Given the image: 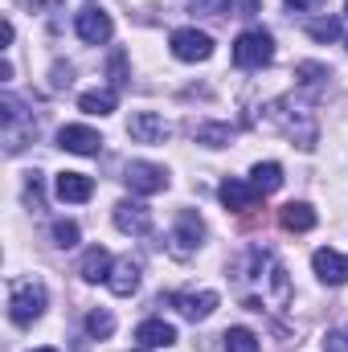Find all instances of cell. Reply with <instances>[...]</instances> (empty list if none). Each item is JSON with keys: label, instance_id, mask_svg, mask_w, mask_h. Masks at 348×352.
<instances>
[{"label": "cell", "instance_id": "cell-18", "mask_svg": "<svg viewBox=\"0 0 348 352\" xmlns=\"http://www.w3.org/2000/svg\"><path fill=\"white\" fill-rule=\"evenodd\" d=\"M279 226H283V230H291V234H307V230L316 226V209H312V205H303V201H291V205H283V209H279Z\"/></svg>", "mask_w": 348, "mask_h": 352}, {"label": "cell", "instance_id": "cell-6", "mask_svg": "<svg viewBox=\"0 0 348 352\" xmlns=\"http://www.w3.org/2000/svg\"><path fill=\"white\" fill-rule=\"evenodd\" d=\"M123 180H127V188L140 192V197H152V192H164V188H168V173H164L160 164H148V160L127 164Z\"/></svg>", "mask_w": 348, "mask_h": 352}, {"label": "cell", "instance_id": "cell-13", "mask_svg": "<svg viewBox=\"0 0 348 352\" xmlns=\"http://www.w3.org/2000/svg\"><path fill=\"white\" fill-rule=\"evenodd\" d=\"M312 266H316V274H320V283H328V287H340V283H348V258L340 254V250H316L312 254Z\"/></svg>", "mask_w": 348, "mask_h": 352}, {"label": "cell", "instance_id": "cell-17", "mask_svg": "<svg viewBox=\"0 0 348 352\" xmlns=\"http://www.w3.org/2000/svg\"><path fill=\"white\" fill-rule=\"evenodd\" d=\"M58 197L62 201H74V205H83V201H90V192H94V180H90L87 173H58Z\"/></svg>", "mask_w": 348, "mask_h": 352}, {"label": "cell", "instance_id": "cell-21", "mask_svg": "<svg viewBox=\"0 0 348 352\" xmlns=\"http://www.w3.org/2000/svg\"><path fill=\"white\" fill-rule=\"evenodd\" d=\"M193 140L205 144V148H226V144L234 140V131H230L226 123H197V127H193Z\"/></svg>", "mask_w": 348, "mask_h": 352}, {"label": "cell", "instance_id": "cell-28", "mask_svg": "<svg viewBox=\"0 0 348 352\" xmlns=\"http://www.w3.org/2000/svg\"><path fill=\"white\" fill-rule=\"evenodd\" d=\"M226 12H230V16L250 21V16H259V12H262V0H226Z\"/></svg>", "mask_w": 348, "mask_h": 352}, {"label": "cell", "instance_id": "cell-8", "mask_svg": "<svg viewBox=\"0 0 348 352\" xmlns=\"http://www.w3.org/2000/svg\"><path fill=\"white\" fill-rule=\"evenodd\" d=\"M74 33H78L87 45H107L111 33H115V25H111V16H107L102 8H78V16H74Z\"/></svg>", "mask_w": 348, "mask_h": 352}, {"label": "cell", "instance_id": "cell-11", "mask_svg": "<svg viewBox=\"0 0 348 352\" xmlns=\"http://www.w3.org/2000/svg\"><path fill=\"white\" fill-rule=\"evenodd\" d=\"M115 226L131 238H144V234H152V209L144 201H119L115 205Z\"/></svg>", "mask_w": 348, "mask_h": 352}, {"label": "cell", "instance_id": "cell-9", "mask_svg": "<svg viewBox=\"0 0 348 352\" xmlns=\"http://www.w3.org/2000/svg\"><path fill=\"white\" fill-rule=\"evenodd\" d=\"M127 135H131L135 144H168L173 127L164 123V115H156V111H140V115H131Z\"/></svg>", "mask_w": 348, "mask_h": 352}, {"label": "cell", "instance_id": "cell-24", "mask_svg": "<svg viewBox=\"0 0 348 352\" xmlns=\"http://www.w3.org/2000/svg\"><path fill=\"white\" fill-rule=\"evenodd\" d=\"M226 352H259V336L250 328H230L226 332Z\"/></svg>", "mask_w": 348, "mask_h": 352}, {"label": "cell", "instance_id": "cell-33", "mask_svg": "<svg viewBox=\"0 0 348 352\" xmlns=\"http://www.w3.org/2000/svg\"><path fill=\"white\" fill-rule=\"evenodd\" d=\"M54 87H70V66H66V70H62V66L54 70Z\"/></svg>", "mask_w": 348, "mask_h": 352}, {"label": "cell", "instance_id": "cell-14", "mask_svg": "<svg viewBox=\"0 0 348 352\" xmlns=\"http://www.w3.org/2000/svg\"><path fill=\"white\" fill-rule=\"evenodd\" d=\"M107 287L115 291V295H135V287H140V263L127 254V258H115V266H111V274H107Z\"/></svg>", "mask_w": 348, "mask_h": 352}, {"label": "cell", "instance_id": "cell-19", "mask_svg": "<svg viewBox=\"0 0 348 352\" xmlns=\"http://www.w3.org/2000/svg\"><path fill=\"white\" fill-rule=\"evenodd\" d=\"M111 254L102 250V246H90L87 254H83V263H78V274L87 278V283H107V274H111Z\"/></svg>", "mask_w": 348, "mask_h": 352}, {"label": "cell", "instance_id": "cell-4", "mask_svg": "<svg viewBox=\"0 0 348 352\" xmlns=\"http://www.w3.org/2000/svg\"><path fill=\"white\" fill-rule=\"evenodd\" d=\"M274 58V37L266 29H246L238 41H234V62L242 70H262L266 62Z\"/></svg>", "mask_w": 348, "mask_h": 352}, {"label": "cell", "instance_id": "cell-35", "mask_svg": "<svg viewBox=\"0 0 348 352\" xmlns=\"http://www.w3.org/2000/svg\"><path fill=\"white\" fill-rule=\"evenodd\" d=\"M33 352H58V349H33Z\"/></svg>", "mask_w": 348, "mask_h": 352}, {"label": "cell", "instance_id": "cell-10", "mask_svg": "<svg viewBox=\"0 0 348 352\" xmlns=\"http://www.w3.org/2000/svg\"><path fill=\"white\" fill-rule=\"evenodd\" d=\"M58 148H66L74 156H98L102 152V135L94 127H83V123H66L58 131Z\"/></svg>", "mask_w": 348, "mask_h": 352}, {"label": "cell", "instance_id": "cell-25", "mask_svg": "<svg viewBox=\"0 0 348 352\" xmlns=\"http://www.w3.org/2000/svg\"><path fill=\"white\" fill-rule=\"evenodd\" d=\"M87 332L94 336V340H107V336L115 332V316H111V311H102V307H98V311H90V316H87Z\"/></svg>", "mask_w": 348, "mask_h": 352}, {"label": "cell", "instance_id": "cell-15", "mask_svg": "<svg viewBox=\"0 0 348 352\" xmlns=\"http://www.w3.org/2000/svg\"><path fill=\"white\" fill-rule=\"evenodd\" d=\"M259 201H262V192L254 184H246V180H226V184H221V205H226V209L246 213V209H254Z\"/></svg>", "mask_w": 348, "mask_h": 352}, {"label": "cell", "instance_id": "cell-12", "mask_svg": "<svg viewBox=\"0 0 348 352\" xmlns=\"http://www.w3.org/2000/svg\"><path fill=\"white\" fill-rule=\"evenodd\" d=\"M173 307L184 316V320H209L213 316V307H217V291H180L173 295Z\"/></svg>", "mask_w": 348, "mask_h": 352}, {"label": "cell", "instance_id": "cell-16", "mask_svg": "<svg viewBox=\"0 0 348 352\" xmlns=\"http://www.w3.org/2000/svg\"><path fill=\"white\" fill-rule=\"evenodd\" d=\"M135 340H140V349H173L176 328L164 324V320H144V324L135 328Z\"/></svg>", "mask_w": 348, "mask_h": 352}, {"label": "cell", "instance_id": "cell-30", "mask_svg": "<svg viewBox=\"0 0 348 352\" xmlns=\"http://www.w3.org/2000/svg\"><path fill=\"white\" fill-rule=\"evenodd\" d=\"M123 70H127V66H123V54H115V58H111V82H115V87H123V82H127V78H123Z\"/></svg>", "mask_w": 348, "mask_h": 352}, {"label": "cell", "instance_id": "cell-7", "mask_svg": "<svg viewBox=\"0 0 348 352\" xmlns=\"http://www.w3.org/2000/svg\"><path fill=\"white\" fill-rule=\"evenodd\" d=\"M173 54L180 62H209L213 58V37L201 29H176L173 33Z\"/></svg>", "mask_w": 348, "mask_h": 352}, {"label": "cell", "instance_id": "cell-36", "mask_svg": "<svg viewBox=\"0 0 348 352\" xmlns=\"http://www.w3.org/2000/svg\"><path fill=\"white\" fill-rule=\"evenodd\" d=\"M140 352H152V349H140Z\"/></svg>", "mask_w": 348, "mask_h": 352}, {"label": "cell", "instance_id": "cell-34", "mask_svg": "<svg viewBox=\"0 0 348 352\" xmlns=\"http://www.w3.org/2000/svg\"><path fill=\"white\" fill-rule=\"evenodd\" d=\"M0 82H12V62H8V58L0 62Z\"/></svg>", "mask_w": 348, "mask_h": 352}, {"label": "cell", "instance_id": "cell-1", "mask_svg": "<svg viewBox=\"0 0 348 352\" xmlns=\"http://www.w3.org/2000/svg\"><path fill=\"white\" fill-rule=\"evenodd\" d=\"M266 115H270V123L295 144V148H303V152H312L316 144H320V123H316V111L307 107V102H295V98H274L270 107H266Z\"/></svg>", "mask_w": 348, "mask_h": 352}, {"label": "cell", "instance_id": "cell-27", "mask_svg": "<svg viewBox=\"0 0 348 352\" xmlns=\"http://www.w3.org/2000/svg\"><path fill=\"white\" fill-rule=\"evenodd\" d=\"M54 246H62V250H70V246H78V226L74 221H54Z\"/></svg>", "mask_w": 348, "mask_h": 352}, {"label": "cell", "instance_id": "cell-5", "mask_svg": "<svg viewBox=\"0 0 348 352\" xmlns=\"http://www.w3.org/2000/svg\"><path fill=\"white\" fill-rule=\"evenodd\" d=\"M201 242H205V221H201L193 209H180L176 230H173V254L176 258H188V254L201 250Z\"/></svg>", "mask_w": 348, "mask_h": 352}, {"label": "cell", "instance_id": "cell-31", "mask_svg": "<svg viewBox=\"0 0 348 352\" xmlns=\"http://www.w3.org/2000/svg\"><path fill=\"white\" fill-rule=\"evenodd\" d=\"M324 0H287V8H295V12H312V8H320Z\"/></svg>", "mask_w": 348, "mask_h": 352}, {"label": "cell", "instance_id": "cell-2", "mask_svg": "<svg viewBox=\"0 0 348 352\" xmlns=\"http://www.w3.org/2000/svg\"><path fill=\"white\" fill-rule=\"evenodd\" d=\"M0 119H4V152H8V156L25 152V148L37 140V119L25 111L21 98L4 94V98H0Z\"/></svg>", "mask_w": 348, "mask_h": 352}, {"label": "cell", "instance_id": "cell-26", "mask_svg": "<svg viewBox=\"0 0 348 352\" xmlns=\"http://www.w3.org/2000/svg\"><path fill=\"white\" fill-rule=\"evenodd\" d=\"M295 74H299V82H303V87H312V90H320L328 78H332V74H328V66H316V62H299V70H295Z\"/></svg>", "mask_w": 348, "mask_h": 352}, {"label": "cell", "instance_id": "cell-22", "mask_svg": "<svg viewBox=\"0 0 348 352\" xmlns=\"http://www.w3.org/2000/svg\"><path fill=\"white\" fill-rule=\"evenodd\" d=\"M250 184H254L262 197H266V192H274V188L283 184V168H279L274 160H266V164H254V168H250Z\"/></svg>", "mask_w": 348, "mask_h": 352}, {"label": "cell", "instance_id": "cell-3", "mask_svg": "<svg viewBox=\"0 0 348 352\" xmlns=\"http://www.w3.org/2000/svg\"><path fill=\"white\" fill-rule=\"evenodd\" d=\"M41 311H45V287L37 278L17 283L12 295H8V320L21 324V328H29L33 320H41Z\"/></svg>", "mask_w": 348, "mask_h": 352}, {"label": "cell", "instance_id": "cell-20", "mask_svg": "<svg viewBox=\"0 0 348 352\" xmlns=\"http://www.w3.org/2000/svg\"><path fill=\"white\" fill-rule=\"evenodd\" d=\"M115 102H119V90H115V87H102V90H87V94H78V107H83L87 115H111V111H115Z\"/></svg>", "mask_w": 348, "mask_h": 352}, {"label": "cell", "instance_id": "cell-32", "mask_svg": "<svg viewBox=\"0 0 348 352\" xmlns=\"http://www.w3.org/2000/svg\"><path fill=\"white\" fill-rule=\"evenodd\" d=\"M8 45H12V21L0 25V50H8Z\"/></svg>", "mask_w": 348, "mask_h": 352}, {"label": "cell", "instance_id": "cell-23", "mask_svg": "<svg viewBox=\"0 0 348 352\" xmlns=\"http://www.w3.org/2000/svg\"><path fill=\"white\" fill-rule=\"evenodd\" d=\"M307 37L312 41H336L340 37V21L336 16H316V21H307Z\"/></svg>", "mask_w": 348, "mask_h": 352}, {"label": "cell", "instance_id": "cell-29", "mask_svg": "<svg viewBox=\"0 0 348 352\" xmlns=\"http://www.w3.org/2000/svg\"><path fill=\"white\" fill-rule=\"evenodd\" d=\"M324 352H348V332H328L324 336Z\"/></svg>", "mask_w": 348, "mask_h": 352}]
</instances>
